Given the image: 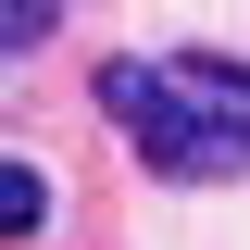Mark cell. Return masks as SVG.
<instances>
[{
	"label": "cell",
	"instance_id": "cell-2",
	"mask_svg": "<svg viewBox=\"0 0 250 250\" xmlns=\"http://www.w3.org/2000/svg\"><path fill=\"white\" fill-rule=\"evenodd\" d=\"M50 225V175L38 163H0V238H38Z\"/></svg>",
	"mask_w": 250,
	"mask_h": 250
},
{
	"label": "cell",
	"instance_id": "cell-3",
	"mask_svg": "<svg viewBox=\"0 0 250 250\" xmlns=\"http://www.w3.org/2000/svg\"><path fill=\"white\" fill-rule=\"evenodd\" d=\"M50 25H62L50 0H0V38H13V50H38V38H50Z\"/></svg>",
	"mask_w": 250,
	"mask_h": 250
},
{
	"label": "cell",
	"instance_id": "cell-1",
	"mask_svg": "<svg viewBox=\"0 0 250 250\" xmlns=\"http://www.w3.org/2000/svg\"><path fill=\"white\" fill-rule=\"evenodd\" d=\"M100 113L138 138V163L175 188L250 175V62L175 50V62H100Z\"/></svg>",
	"mask_w": 250,
	"mask_h": 250
}]
</instances>
